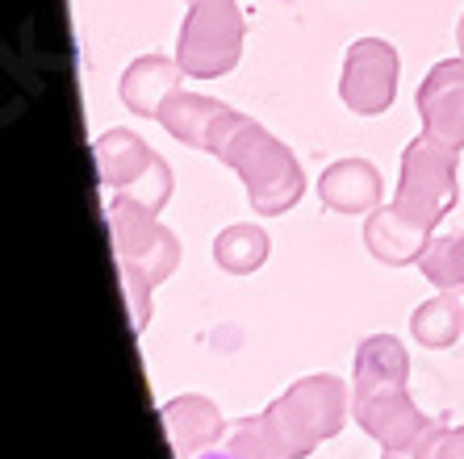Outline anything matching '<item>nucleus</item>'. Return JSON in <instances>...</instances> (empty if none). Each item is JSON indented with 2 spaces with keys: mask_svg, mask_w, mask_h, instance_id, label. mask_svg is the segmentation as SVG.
Here are the masks:
<instances>
[{
  "mask_svg": "<svg viewBox=\"0 0 464 459\" xmlns=\"http://www.w3.org/2000/svg\"><path fill=\"white\" fill-rule=\"evenodd\" d=\"M419 272L431 280L443 292H460L464 289V234H443L431 238L427 251L419 259Z\"/></svg>",
  "mask_w": 464,
  "mask_h": 459,
  "instance_id": "nucleus-18",
  "label": "nucleus"
},
{
  "mask_svg": "<svg viewBox=\"0 0 464 459\" xmlns=\"http://www.w3.org/2000/svg\"><path fill=\"white\" fill-rule=\"evenodd\" d=\"M247 22L235 0H188L180 38H176V63L193 80H222L243 59Z\"/></svg>",
  "mask_w": 464,
  "mask_h": 459,
  "instance_id": "nucleus-5",
  "label": "nucleus"
},
{
  "mask_svg": "<svg viewBox=\"0 0 464 459\" xmlns=\"http://www.w3.org/2000/svg\"><path fill=\"white\" fill-rule=\"evenodd\" d=\"M206 155H218L230 171H238L259 217H285L305 196V171L297 155L238 109H227L218 118Z\"/></svg>",
  "mask_w": 464,
  "mask_h": 459,
  "instance_id": "nucleus-2",
  "label": "nucleus"
},
{
  "mask_svg": "<svg viewBox=\"0 0 464 459\" xmlns=\"http://www.w3.org/2000/svg\"><path fill=\"white\" fill-rule=\"evenodd\" d=\"M318 196L331 214H372L381 205V171L368 159H335L318 176Z\"/></svg>",
  "mask_w": 464,
  "mask_h": 459,
  "instance_id": "nucleus-11",
  "label": "nucleus"
},
{
  "mask_svg": "<svg viewBox=\"0 0 464 459\" xmlns=\"http://www.w3.org/2000/svg\"><path fill=\"white\" fill-rule=\"evenodd\" d=\"M422 134L452 150H464V54L440 59L414 92Z\"/></svg>",
  "mask_w": 464,
  "mask_h": 459,
  "instance_id": "nucleus-8",
  "label": "nucleus"
},
{
  "mask_svg": "<svg viewBox=\"0 0 464 459\" xmlns=\"http://www.w3.org/2000/svg\"><path fill=\"white\" fill-rule=\"evenodd\" d=\"M411 380V355L398 339L389 334H372L360 342L356 351V385L352 393H385V388H406Z\"/></svg>",
  "mask_w": 464,
  "mask_h": 459,
  "instance_id": "nucleus-14",
  "label": "nucleus"
},
{
  "mask_svg": "<svg viewBox=\"0 0 464 459\" xmlns=\"http://www.w3.org/2000/svg\"><path fill=\"white\" fill-rule=\"evenodd\" d=\"M435 459H464V426H443L435 443Z\"/></svg>",
  "mask_w": 464,
  "mask_h": 459,
  "instance_id": "nucleus-20",
  "label": "nucleus"
},
{
  "mask_svg": "<svg viewBox=\"0 0 464 459\" xmlns=\"http://www.w3.org/2000/svg\"><path fill=\"white\" fill-rule=\"evenodd\" d=\"M160 417L168 438H172L176 459H197L201 451H209L218 438L227 435V422H222L218 406L209 397H197V393H184L176 401H168L160 409Z\"/></svg>",
  "mask_w": 464,
  "mask_h": 459,
  "instance_id": "nucleus-10",
  "label": "nucleus"
},
{
  "mask_svg": "<svg viewBox=\"0 0 464 459\" xmlns=\"http://www.w3.org/2000/svg\"><path fill=\"white\" fill-rule=\"evenodd\" d=\"M456 43H460V54H464V17H460V25H456Z\"/></svg>",
  "mask_w": 464,
  "mask_h": 459,
  "instance_id": "nucleus-22",
  "label": "nucleus"
},
{
  "mask_svg": "<svg viewBox=\"0 0 464 459\" xmlns=\"http://www.w3.org/2000/svg\"><path fill=\"white\" fill-rule=\"evenodd\" d=\"M440 430H443V422H431V430H427L419 443H411V447H398V451H381V459H435Z\"/></svg>",
  "mask_w": 464,
  "mask_h": 459,
  "instance_id": "nucleus-19",
  "label": "nucleus"
},
{
  "mask_svg": "<svg viewBox=\"0 0 464 459\" xmlns=\"http://www.w3.org/2000/svg\"><path fill=\"white\" fill-rule=\"evenodd\" d=\"M401 59L385 38H356L343 54L339 72V100L360 118H377L398 97Z\"/></svg>",
  "mask_w": 464,
  "mask_h": 459,
  "instance_id": "nucleus-7",
  "label": "nucleus"
},
{
  "mask_svg": "<svg viewBox=\"0 0 464 459\" xmlns=\"http://www.w3.org/2000/svg\"><path fill=\"white\" fill-rule=\"evenodd\" d=\"M456 171H460V150L419 134L411 147L401 150V176H398V193H393V214H398L401 222H411L414 230L435 234V225L452 214L456 201H460Z\"/></svg>",
  "mask_w": 464,
  "mask_h": 459,
  "instance_id": "nucleus-4",
  "label": "nucleus"
},
{
  "mask_svg": "<svg viewBox=\"0 0 464 459\" xmlns=\"http://www.w3.org/2000/svg\"><path fill=\"white\" fill-rule=\"evenodd\" d=\"M464 330V305L456 301V292H440V297L422 301L419 310L411 313V334L422 342V347H431V351H443V347H452Z\"/></svg>",
  "mask_w": 464,
  "mask_h": 459,
  "instance_id": "nucleus-16",
  "label": "nucleus"
},
{
  "mask_svg": "<svg viewBox=\"0 0 464 459\" xmlns=\"http://www.w3.org/2000/svg\"><path fill=\"white\" fill-rule=\"evenodd\" d=\"M92 159H97V180L109 201L121 196L160 214L172 196V167L134 129H105L92 147Z\"/></svg>",
  "mask_w": 464,
  "mask_h": 459,
  "instance_id": "nucleus-6",
  "label": "nucleus"
},
{
  "mask_svg": "<svg viewBox=\"0 0 464 459\" xmlns=\"http://www.w3.org/2000/svg\"><path fill=\"white\" fill-rule=\"evenodd\" d=\"M105 222L109 238H113V259H118L130 321H134V330H142L151 321V292L180 263V243L160 222V214H151V209H142L134 201H121V196H113L105 205Z\"/></svg>",
  "mask_w": 464,
  "mask_h": 459,
  "instance_id": "nucleus-3",
  "label": "nucleus"
},
{
  "mask_svg": "<svg viewBox=\"0 0 464 459\" xmlns=\"http://www.w3.org/2000/svg\"><path fill=\"white\" fill-rule=\"evenodd\" d=\"M180 80H184V67L176 59H168V54H139L121 72V84H118L121 105L130 113H139V118H160L163 100L180 88Z\"/></svg>",
  "mask_w": 464,
  "mask_h": 459,
  "instance_id": "nucleus-12",
  "label": "nucleus"
},
{
  "mask_svg": "<svg viewBox=\"0 0 464 459\" xmlns=\"http://www.w3.org/2000/svg\"><path fill=\"white\" fill-rule=\"evenodd\" d=\"M352 417L381 443V451H398L419 443L431 430V417L411 401L406 388H385V393H352Z\"/></svg>",
  "mask_w": 464,
  "mask_h": 459,
  "instance_id": "nucleus-9",
  "label": "nucleus"
},
{
  "mask_svg": "<svg viewBox=\"0 0 464 459\" xmlns=\"http://www.w3.org/2000/svg\"><path fill=\"white\" fill-rule=\"evenodd\" d=\"M268 251H272V243L259 225H227V230L214 238V259L230 276H251V272H259V267L268 263Z\"/></svg>",
  "mask_w": 464,
  "mask_h": 459,
  "instance_id": "nucleus-17",
  "label": "nucleus"
},
{
  "mask_svg": "<svg viewBox=\"0 0 464 459\" xmlns=\"http://www.w3.org/2000/svg\"><path fill=\"white\" fill-rule=\"evenodd\" d=\"M197 459H238V455H230V451H201Z\"/></svg>",
  "mask_w": 464,
  "mask_h": 459,
  "instance_id": "nucleus-21",
  "label": "nucleus"
},
{
  "mask_svg": "<svg viewBox=\"0 0 464 459\" xmlns=\"http://www.w3.org/2000/svg\"><path fill=\"white\" fill-rule=\"evenodd\" d=\"M352 393L339 376H305L264 414L238 417L227 451L238 459H305L318 443L335 438L347 422Z\"/></svg>",
  "mask_w": 464,
  "mask_h": 459,
  "instance_id": "nucleus-1",
  "label": "nucleus"
},
{
  "mask_svg": "<svg viewBox=\"0 0 464 459\" xmlns=\"http://www.w3.org/2000/svg\"><path fill=\"white\" fill-rule=\"evenodd\" d=\"M230 105H222V100H209L201 97V92H184V88H176L172 97L163 100L160 109V126L172 134L176 142H184V147H193V150H206L209 134H214L218 118L227 113Z\"/></svg>",
  "mask_w": 464,
  "mask_h": 459,
  "instance_id": "nucleus-15",
  "label": "nucleus"
},
{
  "mask_svg": "<svg viewBox=\"0 0 464 459\" xmlns=\"http://www.w3.org/2000/svg\"><path fill=\"white\" fill-rule=\"evenodd\" d=\"M431 238L435 234H427V230H414L411 222H401V217L393 214V205H377V209L368 214V222H364L368 251H372V259H381V263H389V267L419 263Z\"/></svg>",
  "mask_w": 464,
  "mask_h": 459,
  "instance_id": "nucleus-13",
  "label": "nucleus"
}]
</instances>
